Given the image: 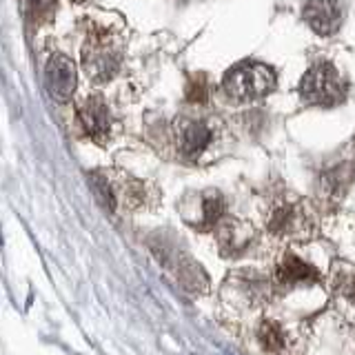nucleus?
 Listing matches in <instances>:
<instances>
[{
    "label": "nucleus",
    "mask_w": 355,
    "mask_h": 355,
    "mask_svg": "<svg viewBox=\"0 0 355 355\" xmlns=\"http://www.w3.org/2000/svg\"><path fill=\"white\" fill-rule=\"evenodd\" d=\"M213 131L204 120L184 118L175 122V149L186 160H195L211 147Z\"/></svg>",
    "instance_id": "obj_4"
},
{
    "label": "nucleus",
    "mask_w": 355,
    "mask_h": 355,
    "mask_svg": "<svg viewBox=\"0 0 355 355\" xmlns=\"http://www.w3.org/2000/svg\"><path fill=\"white\" fill-rule=\"evenodd\" d=\"M302 20L318 36H333L342 27L344 5L342 0H307L302 9Z\"/></svg>",
    "instance_id": "obj_7"
},
{
    "label": "nucleus",
    "mask_w": 355,
    "mask_h": 355,
    "mask_svg": "<svg viewBox=\"0 0 355 355\" xmlns=\"http://www.w3.org/2000/svg\"><path fill=\"white\" fill-rule=\"evenodd\" d=\"M353 175H355V169L347 162V164H340L338 169H331L325 173L320 182V193L327 198V200L336 202L340 198L347 193V189L353 182Z\"/></svg>",
    "instance_id": "obj_10"
},
{
    "label": "nucleus",
    "mask_w": 355,
    "mask_h": 355,
    "mask_svg": "<svg viewBox=\"0 0 355 355\" xmlns=\"http://www.w3.org/2000/svg\"><path fill=\"white\" fill-rule=\"evenodd\" d=\"M338 294L342 296V298H347L351 305H355V274H351V276H344V278H340V282H338Z\"/></svg>",
    "instance_id": "obj_15"
},
{
    "label": "nucleus",
    "mask_w": 355,
    "mask_h": 355,
    "mask_svg": "<svg viewBox=\"0 0 355 355\" xmlns=\"http://www.w3.org/2000/svg\"><path fill=\"white\" fill-rule=\"evenodd\" d=\"M122 47L107 31H96L82 47V69L93 82H109L118 74Z\"/></svg>",
    "instance_id": "obj_3"
},
{
    "label": "nucleus",
    "mask_w": 355,
    "mask_h": 355,
    "mask_svg": "<svg viewBox=\"0 0 355 355\" xmlns=\"http://www.w3.org/2000/svg\"><path fill=\"white\" fill-rule=\"evenodd\" d=\"M224 220V200L220 193L209 191L200 195V213H198L193 227L200 229H211Z\"/></svg>",
    "instance_id": "obj_12"
},
{
    "label": "nucleus",
    "mask_w": 355,
    "mask_h": 355,
    "mask_svg": "<svg viewBox=\"0 0 355 355\" xmlns=\"http://www.w3.org/2000/svg\"><path fill=\"white\" fill-rule=\"evenodd\" d=\"M76 85L78 76L74 60L67 58L65 54H51L45 65V87L51 93V98L67 102L74 96Z\"/></svg>",
    "instance_id": "obj_5"
},
{
    "label": "nucleus",
    "mask_w": 355,
    "mask_h": 355,
    "mask_svg": "<svg viewBox=\"0 0 355 355\" xmlns=\"http://www.w3.org/2000/svg\"><path fill=\"white\" fill-rule=\"evenodd\" d=\"M78 118L93 142L104 144L111 135V113L100 96H91L78 107Z\"/></svg>",
    "instance_id": "obj_8"
},
{
    "label": "nucleus",
    "mask_w": 355,
    "mask_h": 355,
    "mask_svg": "<svg viewBox=\"0 0 355 355\" xmlns=\"http://www.w3.org/2000/svg\"><path fill=\"white\" fill-rule=\"evenodd\" d=\"M276 71L265 62L247 60L231 67L222 78V89L236 102H253L276 89Z\"/></svg>",
    "instance_id": "obj_2"
},
{
    "label": "nucleus",
    "mask_w": 355,
    "mask_h": 355,
    "mask_svg": "<svg viewBox=\"0 0 355 355\" xmlns=\"http://www.w3.org/2000/svg\"><path fill=\"white\" fill-rule=\"evenodd\" d=\"M349 82L329 60H318L300 80V98L313 107H338L347 100Z\"/></svg>",
    "instance_id": "obj_1"
},
{
    "label": "nucleus",
    "mask_w": 355,
    "mask_h": 355,
    "mask_svg": "<svg viewBox=\"0 0 355 355\" xmlns=\"http://www.w3.org/2000/svg\"><path fill=\"white\" fill-rule=\"evenodd\" d=\"M307 227V213L302 204L291 200H276L269 209L267 229L276 238H294L302 236Z\"/></svg>",
    "instance_id": "obj_6"
},
{
    "label": "nucleus",
    "mask_w": 355,
    "mask_h": 355,
    "mask_svg": "<svg viewBox=\"0 0 355 355\" xmlns=\"http://www.w3.org/2000/svg\"><path fill=\"white\" fill-rule=\"evenodd\" d=\"M260 338H262V344L269 351H280L285 347V336H282V329L276 322H265L262 329H260Z\"/></svg>",
    "instance_id": "obj_13"
},
{
    "label": "nucleus",
    "mask_w": 355,
    "mask_h": 355,
    "mask_svg": "<svg viewBox=\"0 0 355 355\" xmlns=\"http://www.w3.org/2000/svg\"><path fill=\"white\" fill-rule=\"evenodd\" d=\"M209 98V85L207 78L202 74H198L189 80V87H186V100L189 102H207Z\"/></svg>",
    "instance_id": "obj_14"
},
{
    "label": "nucleus",
    "mask_w": 355,
    "mask_h": 355,
    "mask_svg": "<svg viewBox=\"0 0 355 355\" xmlns=\"http://www.w3.org/2000/svg\"><path fill=\"white\" fill-rule=\"evenodd\" d=\"M220 249L224 256H238L240 251H244L249 247V240H251V231L240 224V222H233V220H222L220 222Z\"/></svg>",
    "instance_id": "obj_11"
},
{
    "label": "nucleus",
    "mask_w": 355,
    "mask_h": 355,
    "mask_svg": "<svg viewBox=\"0 0 355 355\" xmlns=\"http://www.w3.org/2000/svg\"><path fill=\"white\" fill-rule=\"evenodd\" d=\"M276 278L280 285L291 287V285H300V282H316L320 274L316 271V267H311L298 256H285L276 269Z\"/></svg>",
    "instance_id": "obj_9"
}]
</instances>
